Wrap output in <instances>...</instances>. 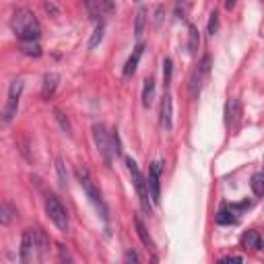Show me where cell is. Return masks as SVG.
Instances as JSON below:
<instances>
[{"label":"cell","instance_id":"obj_20","mask_svg":"<svg viewBox=\"0 0 264 264\" xmlns=\"http://www.w3.org/2000/svg\"><path fill=\"white\" fill-rule=\"evenodd\" d=\"M217 223H219V225H236L238 219L234 217V213H231V211L221 209V211L217 213Z\"/></svg>","mask_w":264,"mask_h":264},{"label":"cell","instance_id":"obj_9","mask_svg":"<svg viewBox=\"0 0 264 264\" xmlns=\"http://www.w3.org/2000/svg\"><path fill=\"white\" fill-rule=\"evenodd\" d=\"M161 170H163V163L161 161H155L149 170V194H151V201L155 205H159V198H161V186H159V180H161Z\"/></svg>","mask_w":264,"mask_h":264},{"label":"cell","instance_id":"obj_21","mask_svg":"<svg viewBox=\"0 0 264 264\" xmlns=\"http://www.w3.org/2000/svg\"><path fill=\"white\" fill-rule=\"evenodd\" d=\"M250 184H252V192L256 196H264V174H254Z\"/></svg>","mask_w":264,"mask_h":264},{"label":"cell","instance_id":"obj_14","mask_svg":"<svg viewBox=\"0 0 264 264\" xmlns=\"http://www.w3.org/2000/svg\"><path fill=\"white\" fill-rule=\"evenodd\" d=\"M58 81H60V77H58L56 73H48V75L44 77V89H42V97H44V99H50V97L54 95V91H56V87H58Z\"/></svg>","mask_w":264,"mask_h":264},{"label":"cell","instance_id":"obj_28","mask_svg":"<svg viewBox=\"0 0 264 264\" xmlns=\"http://www.w3.org/2000/svg\"><path fill=\"white\" fill-rule=\"evenodd\" d=\"M112 145H114V155H120V139H118V132H112Z\"/></svg>","mask_w":264,"mask_h":264},{"label":"cell","instance_id":"obj_6","mask_svg":"<svg viewBox=\"0 0 264 264\" xmlns=\"http://www.w3.org/2000/svg\"><path fill=\"white\" fill-rule=\"evenodd\" d=\"M209 73H211V56H205L201 60V64L194 69L192 77H190V95L196 99L201 95L203 87H205V81L209 79Z\"/></svg>","mask_w":264,"mask_h":264},{"label":"cell","instance_id":"obj_3","mask_svg":"<svg viewBox=\"0 0 264 264\" xmlns=\"http://www.w3.org/2000/svg\"><path fill=\"white\" fill-rule=\"evenodd\" d=\"M126 165H128V172H130V178H132V184H135L137 194H139V198H141V205H143L145 213L151 215V205H149V198H151V194H149V184H147L145 176L141 174L139 165H137L135 161H132L130 157L126 159Z\"/></svg>","mask_w":264,"mask_h":264},{"label":"cell","instance_id":"obj_31","mask_svg":"<svg viewBox=\"0 0 264 264\" xmlns=\"http://www.w3.org/2000/svg\"><path fill=\"white\" fill-rule=\"evenodd\" d=\"M85 5H87V9H89L91 13H95V9H97V3H95V0H85Z\"/></svg>","mask_w":264,"mask_h":264},{"label":"cell","instance_id":"obj_23","mask_svg":"<svg viewBox=\"0 0 264 264\" xmlns=\"http://www.w3.org/2000/svg\"><path fill=\"white\" fill-rule=\"evenodd\" d=\"M102 40H104V23H99V25L95 27V31H93L91 40H89V48H91V50L97 48L99 44H102Z\"/></svg>","mask_w":264,"mask_h":264},{"label":"cell","instance_id":"obj_18","mask_svg":"<svg viewBox=\"0 0 264 264\" xmlns=\"http://www.w3.org/2000/svg\"><path fill=\"white\" fill-rule=\"evenodd\" d=\"M242 246L244 248H252V250H258L260 248V238H258V234L256 231H246V234L242 236Z\"/></svg>","mask_w":264,"mask_h":264},{"label":"cell","instance_id":"obj_26","mask_svg":"<svg viewBox=\"0 0 264 264\" xmlns=\"http://www.w3.org/2000/svg\"><path fill=\"white\" fill-rule=\"evenodd\" d=\"M0 215H3V225L11 223V205L9 203H3V211H0Z\"/></svg>","mask_w":264,"mask_h":264},{"label":"cell","instance_id":"obj_2","mask_svg":"<svg viewBox=\"0 0 264 264\" xmlns=\"http://www.w3.org/2000/svg\"><path fill=\"white\" fill-rule=\"evenodd\" d=\"M77 178H79V182H81V186H83L87 198L95 205V209L99 211L102 219L108 223V207H106L104 198H102V192H99V188L95 186L93 176H91V172L87 170V165H77Z\"/></svg>","mask_w":264,"mask_h":264},{"label":"cell","instance_id":"obj_13","mask_svg":"<svg viewBox=\"0 0 264 264\" xmlns=\"http://www.w3.org/2000/svg\"><path fill=\"white\" fill-rule=\"evenodd\" d=\"M19 52L25 54V56H31V58H38V56H42V46H40L38 40H21Z\"/></svg>","mask_w":264,"mask_h":264},{"label":"cell","instance_id":"obj_34","mask_svg":"<svg viewBox=\"0 0 264 264\" xmlns=\"http://www.w3.org/2000/svg\"><path fill=\"white\" fill-rule=\"evenodd\" d=\"M180 3H184V0H180Z\"/></svg>","mask_w":264,"mask_h":264},{"label":"cell","instance_id":"obj_25","mask_svg":"<svg viewBox=\"0 0 264 264\" xmlns=\"http://www.w3.org/2000/svg\"><path fill=\"white\" fill-rule=\"evenodd\" d=\"M217 29H219V15L213 13V15H211V21H209V33H211V36H215Z\"/></svg>","mask_w":264,"mask_h":264},{"label":"cell","instance_id":"obj_16","mask_svg":"<svg viewBox=\"0 0 264 264\" xmlns=\"http://www.w3.org/2000/svg\"><path fill=\"white\" fill-rule=\"evenodd\" d=\"M153 97H155V81L153 79H147L145 81V87H143V106L149 108L153 104Z\"/></svg>","mask_w":264,"mask_h":264},{"label":"cell","instance_id":"obj_11","mask_svg":"<svg viewBox=\"0 0 264 264\" xmlns=\"http://www.w3.org/2000/svg\"><path fill=\"white\" fill-rule=\"evenodd\" d=\"M242 116V104H240V99H229L227 106H225V122L227 126H236L238 120Z\"/></svg>","mask_w":264,"mask_h":264},{"label":"cell","instance_id":"obj_12","mask_svg":"<svg viewBox=\"0 0 264 264\" xmlns=\"http://www.w3.org/2000/svg\"><path fill=\"white\" fill-rule=\"evenodd\" d=\"M143 50H145L143 44H139L135 50H132V54H130V58H128V62H126V66H124V77H132V75L137 73V66H139V62H141Z\"/></svg>","mask_w":264,"mask_h":264},{"label":"cell","instance_id":"obj_8","mask_svg":"<svg viewBox=\"0 0 264 264\" xmlns=\"http://www.w3.org/2000/svg\"><path fill=\"white\" fill-rule=\"evenodd\" d=\"M38 250V238H36V229H25V234L21 238V262L27 264L33 260V254Z\"/></svg>","mask_w":264,"mask_h":264},{"label":"cell","instance_id":"obj_1","mask_svg":"<svg viewBox=\"0 0 264 264\" xmlns=\"http://www.w3.org/2000/svg\"><path fill=\"white\" fill-rule=\"evenodd\" d=\"M11 29L15 31V36L21 40H40L42 36V25L38 17L33 15L29 9H17L11 17Z\"/></svg>","mask_w":264,"mask_h":264},{"label":"cell","instance_id":"obj_15","mask_svg":"<svg viewBox=\"0 0 264 264\" xmlns=\"http://www.w3.org/2000/svg\"><path fill=\"white\" fill-rule=\"evenodd\" d=\"M135 225H137V234H139L141 242H143L147 248H153V240H151V236H149V231H147V227H145V223H143L141 217H135Z\"/></svg>","mask_w":264,"mask_h":264},{"label":"cell","instance_id":"obj_29","mask_svg":"<svg viewBox=\"0 0 264 264\" xmlns=\"http://www.w3.org/2000/svg\"><path fill=\"white\" fill-rule=\"evenodd\" d=\"M99 9H104L106 13H112L114 11V3H112V0H99Z\"/></svg>","mask_w":264,"mask_h":264},{"label":"cell","instance_id":"obj_27","mask_svg":"<svg viewBox=\"0 0 264 264\" xmlns=\"http://www.w3.org/2000/svg\"><path fill=\"white\" fill-rule=\"evenodd\" d=\"M56 170H58V176H60L62 184H66V172H64V161H62V159L56 161Z\"/></svg>","mask_w":264,"mask_h":264},{"label":"cell","instance_id":"obj_33","mask_svg":"<svg viewBox=\"0 0 264 264\" xmlns=\"http://www.w3.org/2000/svg\"><path fill=\"white\" fill-rule=\"evenodd\" d=\"M225 7H227V9L231 11V9H234V7H236V0H227V3H225Z\"/></svg>","mask_w":264,"mask_h":264},{"label":"cell","instance_id":"obj_5","mask_svg":"<svg viewBox=\"0 0 264 264\" xmlns=\"http://www.w3.org/2000/svg\"><path fill=\"white\" fill-rule=\"evenodd\" d=\"M23 81H13L11 89H9V97H7V106L3 110V126H9L13 122V118L17 116L19 110V102H21V93H23Z\"/></svg>","mask_w":264,"mask_h":264},{"label":"cell","instance_id":"obj_22","mask_svg":"<svg viewBox=\"0 0 264 264\" xmlns=\"http://www.w3.org/2000/svg\"><path fill=\"white\" fill-rule=\"evenodd\" d=\"M36 238H38V252H40V258H44L46 252H48V238H46V234H44L42 229H36Z\"/></svg>","mask_w":264,"mask_h":264},{"label":"cell","instance_id":"obj_10","mask_svg":"<svg viewBox=\"0 0 264 264\" xmlns=\"http://www.w3.org/2000/svg\"><path fill=\"white\" fill-rule=\"evenodd\" d=\"M174 114V102H172V95L170 93H165L163 95V99H161V126L165 128V130H172V126H174V122H172V116Z\"/></svg>","mask_w":264,"mask_h":264},{"label":"cell","instance_id":"obj_30","mask_svg":"<svg viewBox=\"0 0 264 264\" xmlns=\"http://www.w3.org/2000/svg\"><path fill=\"white\" fill-rule=\"evenodd\" d=\"M221 262H244V258L242 256H225Z\"/></svg>","mask_w":264,"mask_h":264},{"label":"cell","instance_id":"obj_24","mask_svg":"<svg viewBox=\"0 0 264 264\" xmlns=\"http://www.w3.org/2000/svg\"><path fill=\"white\" fill-rule=\"evenodd\" d=\"M163 81H165V85H170V81H172V60L170 58L163 60Z\"/></svg>","mask_w":264,"mask_h":264},{"label":"cell","instance_id":"obj_32","mask_svg":"<svg viewBox=\"0 0 264 264\" xmlns=\"http://www.w3.org/2000/svg\"><path fill=\"white\" fill-rule=\"evenodd\" d=\"M126 260H135V262H139V256H137L135 252H128V254H126Z\"/></svg>","mask_w":264,"mask_h":264},{"label":"cell","instance_id":"obj_19","mask_svg":"<svg viewBox=\"0 0 264 264\" xmlns=\"http://www.w3.org/2000/svg\"><path fill=\"white\" fill-rule=\"evenodd\" d=\"M145 25H147V11H145V9H139V13H137V23H135V36H137V40L143 38Z\"/></svg>","mask_w":264,"mask_h":264},{"label":"cell","instance_id":"obj_17","mask_svg":"<svg viewBox=\"0 0 264 264\" xmlns=\"http://www.w3.org/2000/svg\"><path fill=\"white\" fill-rule=\"evenodd\" d=\"M198 46H201V36H198V29L194 25H190V31H188V52L194 56Z\"/></svg>","mask_w":264,"mask_h":264},{"label":"cell","instance_id":"obj_4","mask_svg":"<svg viewBox=\"0 0 264 264\" xmlns=\"http://www.w3.org/2000/svg\"><path fill=\"white\" fill-rule=\"evenodd\" d=\"M46 213L50 217V221L60 229V231H69L71 223H69V213H66V209L62 207V203L58 201V196L54 194H48L46 196Z\"/></svg>","mask_w":264,"mask_h":264},{"label":"cell","instance_id":"obj_7","mask_svg":"<svg viewBox=\"0 0 264 264\" xmlns=\"http://www.w3.org/2000/svg\"><path fill=\"white\" fill-rule=\"evenodd\" d=\"M93 139H95V145L102 153L104 161L106 163H112V155H114V145H112V135L106 130L104 124H95L93 126Z\"/></svg>","mask_w":264,"mask_h":264}]
</instances>
